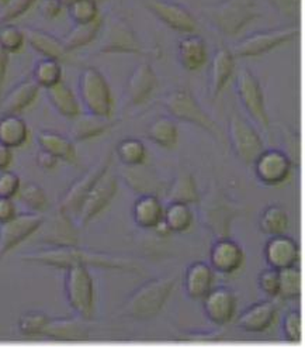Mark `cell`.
Masks as SVG:
<instances>
[{"instance_id": "obj_1", "label": "cell", "mask_w": 305, "mask_h": 352, "mask_svg": "<svg viewBox=\"0 0 305 352\" xmlns=\"http://www.w3.org/2000/svg\"><path fill=\"white\" fill-rule=\"evenodd\" d=\"M21 261L34 265L49 267L56 270H68L75 265L86 268H99L127 274H139L141 268L131 258L117 256L104 252H96L76 247H44L34 252L21 255Z\"/></svg>"}, {"instance_id": "obj_2", "label": "cell", "mask_w": 305, "mask_h": 352, "mask_svg": "<svg viewBox=\"0 0 305 352\" xmlns=\"http://www.w3.org/2000/svg\"><path fill=\"white\" fill-rule=\"evenodd\" d=\"M174 285V276L158 278L141 285L124 303V316L138 321L155 318L165 307Z\"/></svg>"}, {"instance_id": "obj_3", "label": "cell", "mask_w": 305, "mask_h": 352, "mask_svg": "<svg viewBox=\"0 0 305 352\" xmlns=\"http://www.w3.org/2000/svg\"><path fill=\"white\" fill-rule=\"evenodd\" d=\"M203 14L218 33L225 37H236L260 16V12L256 0H224L218 5L204 8Z\"/></svg>"}, {"instance_id": "obj_4", "label": "cell", "mask_w": 305, "mask_h": 352, "mask_svg": "<svg viewBox=\"0 0 305 352\" xmlns=\"http://www.w3.org/2000/svg\"><path fill=\"white\" fill-rule=\"evenodd\" d=\"M64 290L68 306L83 321H91L95 317L96 295L95 283L89 268L75 265L65 270Z\"/></svg>"}, {"instance_id": "obj_5", "label": "cell", "mask_w": 305, "mask_h": 352, "mask_svg": "<svg viewBox=\"0 0 305 352\" xmlns=\"http://www.w3.org/2000/svg\"><path fill=\"white\" fill-rule=\"evenodd\" d=\"M163 104L173 119L197 126L210 133L212 137L223 140L221 131L218 130L216 122L205 113L193 94L186 87H180V89L168 94Z\"/></svg>"}, {"instance_id": "obj_6", "label": "cell", "mask_w": 305, "mask_h": 352, "mask_svg": "<svg viewBox=\"0 0 305 352\" xmlns=\"http://www.w3.org/2000/svg\"><path fill=\"white\" fill-rule=\"evenodd\" d=\"M79 94L87 113L110 119L114 107L113 95L106 78L98 68L87 67L82 71Z\"/></svg>"}, {"instance_id": "obj_7", "label": "cell", "mask_w": 305, "mask_h": 352, "mask_svg": "<svg viewBox=\"0 0 305 352\" xmlns=\"http://www.w3.org/2000/svg\"><path fill=\"white\" fill-rule=\"evenodd\" d=\"M33 243L43 247H76L80 243L76 221L59 208L44 216V221L32 237Z\"/></svg>"}, {"instance_id": "obj_8", "label": "cell", "mask_w": 305, "mask_h": 352, "mask_svg": "<svg viewBox=\"0 0 305 352\" xmlns=\"http://www.w3.org/2000/svg\"><path fill=\"white\" fill-rule=\"evenodd\" d=\"M201 221L217 240L229 237L231 224L239 210L221 190H211L201 201Z\"/></svg>"}, {"instance_id": "obj_9", "label": "cell", "mask_w": 305, "mask_h": 352, "mask_svg": "<svg viewBox=\"0 0 305 352\" xmlns=\"http://www.w3.org/2000/svg\"><path fill=\"white\" fill-rule=\"evenodd\" d=\"M114 160V151L109 150L104 155L91 166L86 173H83L79 179H76L69 189L64 193L63 199L59 201V209L68 213L71 217H76V213L80 208V204L90 189L95 186V184L102 178V176L111 168Z\"/></svg>"}, {"instance_id": "obj_10", "label": "cell", "mask_w": 305, "mask_h": 352, "mask_svg": "<svg viewBox=\"0 0 305 352\" xmlns=\"http://www.w3.org/2000/svg\"><path fill=\"white\" fill-rule=\"evenodd\" d=\"M300 30L297 25L274 28V30L255 33L247 38L236 43L232 48V55L238 58H252L263 55L274 48H279L284 44L291 43Z\"/></svg>"}, {"instance_id": "obj_11", "label": "cell", "mask_w": 305, "mask_h": 352, "mask_svg": "<svg viewBox=\"0 0 305 352\" xmlns=\"http://www.w3.org/2000/svg\"><path fill=\"white\" fill-rule=\"evenodd\" d=\"M229 140L235 155L251 166L264 151V144L258 131L236 111L229 119Z\"/></svg>"}, {"instance_id": "obj_12", "label": "cell", "mask_w": 305, "mask_h": 352, "mask_svg": "<svg viewBox=\"0 0 305 352\" xmlns=\"http://www.w3.org/2000/svg\"><path fill=\"white\" fill-rule=\"evenodd\" d=\"M236 94L251 119L263 130H269L270 120L267 116L264 95L256 76L247 68L238 72Z\"/></svg>"}, {"instance_id": "obj_13", "label": "cell", "mask_w": 305, "mask_h": 352, "mask_svg": "<svg viewBox=\"0 0 305 352\" xmlns=\"http://www.w3.org/2000/svg\"><path fill=\"white\" fill-rule=\"evenodd\" d=\"M115 192L117 176L109 169L83 199L75 217L76 224L86 227L90 221H93L111 203Z\"/></svg>"}, {"instance_id": "obj_14", "label": "cell", "mask_w": 305, "mask_h": 352, "mask_svg": "<svg viewBox=\"0 0 305 352\" xmlns=\"http://www.w3.org/2000/svg\"><path fill=\"white\" fill-rule=\"evenodd\" d=\"M99 52L144 55L145 50L134 28L124 19L115 17L106 28Z\"/></svg>"}, {"instance_id": "obj_15", "label": "cell", "mask_w": 305, "mask_h": 352, "mask_svg": "<svg viewBox=\"0 0 305 352\" xmlns=\"http://www.w3.org/2000/svg\"><path fill=\"white\" fill-rule=\"evenodd\" d=\"M44 221V214H16L12 220L0 224V262L17 245L30 240Z\"/></svg>"}, {"instance_id": "obj_16", "label": "cell", "mask_w": 305, "mask_h": 352, "mask_svg": "<svg viewBox=\"0 0 305 352\" xmlns=\"http://www.w3.org/2000/svg\"><path fill=\"white\" fill-rule=\"evenodd\" d=\"M256 178L266 186L284 184L291 173V161L280 150H264L253 164Z\"/></svg>"}, {"instance_id": "obj_17", "label": "cell", "mask_w": 305, "mask_h": 352, "mask_svg": "<svg viewBox=\"0 0 305 352\" xmlns=\"http://www.w3.org/2000/svg\"><path fill=\"white\" fill-rule=\"evenodd\" d=\"M144 6L174 32L185 34L197 32V21L186 8L166 0H144Z\"/></svg>"}, {"instance_id": "obj_18", "label": "cell", "mask_w": 305, "mask_h": 352, "mask_svg": "<svg viewBox=\"0 0 305 352\" xmlns=\"http://www.w3.org/2000/svg\"><path fill=\"white\" fill-rule=\"evenodd\" d=\"M203 309L205 317L212 324L224 327L232 321L236 311L235 293L225 286L211 289V292L203 299Z\"/></svg>"}, {"instance_id": "obj_19", "label": "cell", "mask_w": 305, "mask_h": 352, "mask_svg": "<svg viewBox=\"0 0 305 352\" xmlns=\"http://www.w3.org/2000/svg\"><path fill=\"white\" fill-rule=\"evenodd\" d=\"M120 176L126 182V185L139 196L150 195L159 197L161 195H166L169 186L159 178L155 170L144 166V164L135 166L124 165Z\"/></svg>"}, {"instance_id": "obj_20", "label": "cell", "mask_w": 305, "mask_h": 352, "mask_svg": "<svg viewBox=\"0 0 305 352\" xmlns=\"http://www.w3.org/2000/svg\"><path fill=\"white\" fill-rule=\"evenodd\" d=\"M86 321L79 317H49L40 337L60 342H82L89 340Z\"/></svg>"}, {"instance_id": "obj_21", "label": "cell", "mask_w": 305, "mask_h": 352, "mask_svg": "<svg viewBox=\"0 0 305 352\" xmlns=\"http://www.w3.org/2000/svg\"><path fill=\"white\" fill-rule=\"evenodd\" d=\"M245 261L243 250L229 237L218 239L210 251V267L214 272L232 275L240 270Z\"/></svg>"}, {"instance_id": "obj_22", "label": "cell", "mask_w": 305, "mask_h": 352, "mask_svg": "<svg viewBox=\"0 0 305 352\" xmlns=\"http://www.w3.org/2000/svg\"><path fill=\"white\" fill-rule=\"evenodd\" d=\"M158 86L155 71L146 63L139 64L128 78L126 86V98L131 106L145 104L154 95Z\"/></svg>"}, {"instance_id": "obj_23", "label": "cell", "mask_w": 305, "mask_h": 352, "mask_svg": "<svg viewBox=\"0 0 305 352\" xmlns=\"http://www.w3.org/2000/svg\"><path fill=\"white\" fill-rule=\"evenodd\" d=\"M264 258L270 268L280 271L297 265L300 250L293 239L280 234V236L270 237V240L266 243Z\"/></svg>"}, {"instance_id": "obj_24", "label": "cell", "mask_w": 305, "mask_h": 352, "mask_svg": "<svg viewBox=\"0 0 305 352\" xmlns=\"http://www.w3.org/2000/svg\"><path fill=\"white\" fill-rule=\"evenodd\" d=\"M276 314L278 309L271 302H260L248 307L238 317L236 327L247 333H263L271 327Z\"/></svg>"}, {"instance_id": "obj_25", "label": "cell", "mask_w": 305, "mask_h": 352, "mask_svg": "<svg viewBox=\"0 0 305 352\" xmlns=\"http://www.w3.org/2000/svg\"><path fill=\"white\" fill-rule=\"evenodd\" d=\"M40 94V86L34 79L20 82L0 102L2 114H20L32 106Z\"/></svg>"}, {"instance_id": "obj_26", "label": "cell", "mask_w": 305, "mask_h": 352, "mask_svg": "<svg viewBox=\"0 0 305 352\" xmlns=\"http://www.w3.org/2000/svg\"><path fill=\"white\" fill-rule=\"evenodd\" d=\"M235 68V56L228 48L217 50L211 64V80H210V96L216 100L225 86L228 85Z\"/></svg>"}, {"instance_id": "obj_27", "label": "cell", "mask_w": 305, "mask_h": 352, "mask_svg": "<svg viewBox=\"0 0 305 352\" xmlns=\"http://www.w3.org/2000/svg\"><path fill=\"white\" fill-rule=\"evenodd\" d=\"M24 36L30 47L44 58L55 60L58 63H64L68 60L69 52L65 50L63 40H58L52 34L38 30V28H27Z\"/></svg>"}, {"instance_id": "obj_28", "label": "cell", "mask_w": 305, "mask_h": 352, "mask_svg": "<svg viewBox=\"0 0 305 352\" xmlns=\"http://www.w3.org/2000/svg\"><path fill=\"white\" fill-rule=\"evenodd\" d=\"M214 285V271L205 262H194L188 268L185 289L193 300H203Z\"/></svg>"}, {"instance_id": "obj_29", "label": "cell", "mask_w": 305, "mask_h": 352, "mask_svg": "<svg viewBox=\"0 0 305 352\" xmlns=\"http://www.w3.org/2000/svg\"><path fill=\"white\" fill-rule=\"evenodd\" d=\"M114 126L113 122L109 119H104V117H99L90 113H80L74 119V123L71 126L69 134L71 140L76 142L87 141L91 138H96L107 133L111 127Z\"/></svg>"}, {"instance_id": "obj_30", "label": "cell", "mask_w": 305, "mask_h": 352, "mask_svg": "<svg viewBox=\"0 0 305 352\" xmlns=\"http://www.w3.org/2000/svg\"><path fill=\"white\" fill-rule=\"evenodd\" d=\"M179 60L181 67L189 72L201 69L208 60L207 45L200 36H188L179 43Z\"/></svg>"}, {"instance_id": "obj_31", "label": "cell", "mask_w": 305, "mask_h": 352, "mask_svg": "<svg viewBox=\"0 0 305 352\" xmlns=\"http://www.w3.org/2000/svg\"><path fill=\"white\" fill-rule=\"evenodd\" d=\"M163 213L165 209L157 196H139L134 203V221L141 228L154 230L163 220Z\"/></svg>"}, {"instance_id": "obj_32", "label": "cell", "mask_w": 305, "mask_h": 352, "mask_svg": "<svg viewBox=\"0 0 305 352\" xmlns=\"http://www.w3.org/2000/svg\"><path fill=\"white\" fill-rule=\"evenodd\" d=\"M47 98L52 107L58 111L65 119L74 120L76 116H79L80 111V104L72 92L71 87L65 82H58L56 85L47 87Z\"/></svg>"}, {"instance_id": "obj_33", "label": "cell", "mask_w": 305, "mask_h": 352, "mask_svg": "<svg viewBox=\"0 0 305 352\" xmlns=\"http://www.w3.org/2000/svg\"><path fill=\"white\" fill-rule=\"evenodd\" d=\"M37 142L41 150L52 154L60 161L75 164L78 160L74 141L65 135H60L55 131H41L37 135Z\"/></svg>"}, {"instance_id": "obj_34", "label": "cell", "mask_w": 305, "mask_h": 352, "mask_svg": "<svg viewBox=\"0 0 305 352\" xmlns=\"http://www.w3.org/2000/svg\"><path fill=\"white\" fill-rule=\"evenodd\" d=\"M28 140V127L19 114H2L0 117V142L9 148H19Z\"/></svg>"}, {"instance_id": "obj_35", "label": "cell", "mask_w": 305, "mask_h": 352, "mask_svg": "<svg viewBox=\"0 0 305 352\" xmlns=\"http://www.w3.org/2000/svg\"><path fill=\"white\" fill-rule=\"evenodd\" d=\"M102 27H103V19H100V17H98L96 20L90 21V23L75 24L72 30L63 38L65 50L68 52H72L82 47L89 45L98 37V34L102 30Z\"/></svg>"}, {"instance_id": "obj_36", "label": "cell", "mask_w": 305, "mask_h": 352, "mask_svg": "<svg viewBox=\"0 0 305 352\" xmlns=\"http://www.w3.org/2000/svg\"><path fill=\"white\" fill-rule=\"evenodd\" d=\"M166 199L169 203H185V204H194L199 203L200 196L197 190V185L194 178L185 172L180 173L174 182L168 186Z\"/></svg>"}, {"instance_id": "obj_37", "label": "cell", "mask_w": 305, "mask_h": 352, "mask_svg": "<svg viewBox=\"0 0 305 352\" xmlns=\"http://www.w3.org/2000/svg\"><path fill=\"white\" fill-rule=\"evenodd\" d=\"M177 135V126L170 117H158L146 130V137L166 150H170L176 145Z\"/></svg>"}, {"instance_id": "obj_38", "label": "cell", "mask_w": 305, "mask_h": 352, "mask_svg": "<svg viewBox=\"0 0 305 352\" xmlns=\"http://www.w3.org/2000/svg\"><path fill=\"white\" fill-rule=\"evenodd\" d=\"M259 227L260 231L269 237L284 234L289 228L287 212L283 208L276 206V204H271V206H269L260 216Z\"/></svg>"}, {"instance_id": "obj_39", "label": "cell", "mask_w": 305, "mask_h": 352, "mask_svg": "<svg viewBox=\"0 0 305 352\" xmlns=\"http://www.w3.org/2000/svg\"><path fill=\"white\" fill-rule=\"evenodd\" d=\"M163 221L172 232H185L193 224V213L189 204L185 203H169L165 209Z\"/></svg>"}, {"instance_id": "obj_40", "label": "cell", "mask_w": 305, "mask_h": 352, "mask_svg": "<svg viewBox=\"0 0 305 352\" xmlns=\"http://www.w3.org/2000/svg\"><path fill=\"white\" fill-rule=\"evenodd\" d=\"M17 195L20 201L33 213L44 214L49 208V201L44 189L34 182H27L21 185Z\"/></svg>"}, {"instance_id": "obj_41", "label": "cell", "mask_w": 305, "mask_h": 352, "mask_svg": "<svg viewBox=\"0 0 305 352\" xmlns=\"http://www.w3.org/2000/svg\"><path fill=\"white\" fill-rule=\"evenodd\" d=\"M301 295V271L295 267L279 271V296L282 300H294Z\"/></svg>"}, {"instance_id": "obj_42", "label": "cell", "mask_w": 305, "mask_h": 352, "mask_svg": "<svg viewBox=\"0 0 305 352\" xmlns=\"http://www.w3.org/2000/svg\"><path fill=\"white\" fill-rule=\"evenodd\" d=\"M33 79L40 87H51L56 85L58 82L63 80V68H60V63L55 60H48V58H43L40 60L33 72Z\"/></svg>"}, {"instance_id": "obj_43", "label": "cell", "mask_w": 305, "mask_h": 352, "mask_svg": "<svg viewBox=\"0 0 305 352\" xmlns=\"http://www.w3.org/2000/svg\"><path fill=\"white\" fill-rule=\"evenodd\" d=\"M117 155L120 161L127 166H135L142 165L146 158V150L145 145L135 138H127L118 142L117 145Z\"/></svg>"}, {"instance_id": "obj_44", "label": "cell", "mask_w": 305, "mask_h": 352, "mask_svg": "<svg viewBox=\"0 0 305 352\" xmlns=\"http://www.w3.org/2000/svg\"><path fill=\"white\" fill-rule=\"evenodd\" d=\"M49 316L41 311H28L24 313L17 322V327L21 336L24 337H40L44 326L47 324Z\"/></svg>"}, {"instance_id": "obj_45", "label": "cell", "mask_w": 305, "mask_h": 352, "mask_svg": "<svg viewBox=\"0 0 305 352\" xmlns=\"http://www.w3.org/2000/svg\"><path fill=\"white\" fill-rule=\"evenodd\" d=\"M68 13L75 24L90 23L99 17V3L96 0H76L68 6Z\"/></svg>"}, {"instance_id": "obj_46", "label": "cell", "mask_w": 305, "mask_h": 352, "mask_svg": "<svg viewBox=\"0 0 305 352\" xmlns=\"http://www.w3.org/2000/svg\"><path fill=\"white\" fill-rule=\"evenodd\" d=\"M25 41V36L21 30L13 24L0 25V45L9 54L17 52L23 48Z\"/></svg>"}, {"instance_id": "obj_47", "label": "cell", "mask_w": 305, "mask_h": 352, "mask_svg": "<svg viewBox=\"0 0 305 352\" xmlns=\"http://www.w3.org/2000/svg\"><path fill=\"white\" fill-rule=\"evenodd\" d=\"M38 0H9L0 13V25L10 24L32 9Z\"/></svg>"}, {"instance_id": "obj_48", "label": "cell", "mask_w": 305, "mask_h": 352, "mask_svg": "<svg viewBox=\"0 0 305 352\" xmlns=\"http://www.w3.org/2000/svg\"><path fill=\"white\" fill-rule=\"evenodd\" d=\"M283 336L284 340L291 342V344H298L302 337V320L301 314L297 310H293L286 314L283 318Z\"/></svg>"}, {"instance_id": "obj_49", "label": "cell", "mask_w": 305, "mask_h": 352, "mask_svg": "<svg viewBox=\"0 0 305 352\" xmlns=\"http://www.w3.org/2000/svg\"><path fill=\"white\" fill-rule=\"evenodd\" d=\"M259 287L266 296L276 299L279 296V271L269 268L259 275Z\"/></svg>"}, {"instance_id": "obj_50", "label": "cell", "mask_w": 305, "mask_h": 352, "mask_svg": "<svg viewBox=\"0 0 305 352\" xmlns=\"http://www.w3.org/2000/svg\"><path fill=\"white\" fill-rule=\"evenodd\" d=\"M266 2L280 16L294 23L300 19L301 0H266Z\"/></svg>"}, {"instance_id": "obj_51", "label": "cell", "mask_w": 305, "mask_h": 352, "mask_svg": "<svg viewBox=\"0 0 305 352\" xmlns=\"http://www.w3.org/2000/svg\"><path fill=\"white\" fill-rule=\"evenodd\" d=\"M21 186V181L19 175L12 170L0 172V197H14Z\"/></svg>"}, {"instance_id": "obj_52", "label": "cell", "mask_w": 305, "mask_h": 352, "mask_svg": "<svg viewBox=\"0 0 305 352\" xmlns=\"http://www.w3.org/2000/svg\"><path fill=\"white\" fill-rule=\"evenodd\" d=\"M225 338L223 331H216V333H194V334H188L183 337L181 341L190 342V344H212V342H218Z\"/></svg>"}, {"instance_id": "obj_53", "label": "cell", "mask_w": 305, "mask_h": 352, "mask_svg": "<svg viewBox=\"0 0 305 352\" xmlns=\"http://www.w3.org/2000/svg\"><path fill=\"white\" fill-rule=\"evenodd\" d=\"M17 210L12 199L0 197V224H3L16 217Z\"/></svg>"}, {"instance_id": "obj_54", "label": "cell", "mask_w": 305, "mask_h": 352, "mask_svg": "<svg viewBox=\"0 0 305 352\" xmlns=\"http://www.w3.org/2000/svg\"><path fill=\"white\" fill-rule=\"evenodd\" d=\"M8 67H9V52L0 45V98L3 94V86L8 75Z\"/></svg>"}, {"instance_id": "obj_55", "label": "cell", "mask_w": 305, "mask_h": 352, "mask_svg": "<svg viewBox=\"0 0 305 352\" xmlns=\"http://www.w3.org/2000/svg\"><path fill=\"white\" fill-rule=\"evenodd\" d=\"M58 161H59L58 158H55L52 154H49V153H47V151H44V150L38 151V154H37V165H38L41 169H44V170H51V169H54V168L56 166Z\"/></svg>"}, {"instance_id": "obj_56", "label": "cell", "mask_w": 305, "mask_h": 352, "mask_svg": "<svg viewBox=\"0 0 305 352\" xmlns=\"http://www.w3.org/2000/svg\"><path fill=\"white\" fill-rule=\"evenodd\" d=\"M63 5H60L59 0H45L43 5V13L48 19H55L56 16L60 14V10H63Z\"/></svg>"}, {"instance_id": "obj_57", "label": "cell", "mask_w": 305, "mask_h": 352, "mask_svg": "<svg viewBox=\"0 0 305 352\" xmlns=\"http://www.w3.org/2000/svg\"><path fill=\"white\" fill-rule=\"evenodd\" d=\"M12 161H13L12 148H9V146L0 142V172L9 169Z\"/></svg>"}, {"instance_id": "obj_58", "label": "cell", "mask_w": 305, "mask_h": 352, "mask_svg": "<svg viewBox=\"0 0 305 352\" xmlns=\"http://www.w3.org/2000/svg\"><path fill=\"white\" fill-rule=\"evenodd\" d=\"M59 2H60V5H63L64 8H68L69 5H72L74 2H76V0H59ZM96 2L99 3V2H103V0H96Z\"/></svg>"}]
</instances>
